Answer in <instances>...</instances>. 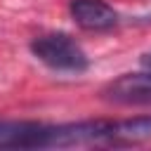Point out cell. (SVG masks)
I'll return each mask as SVG.
<instances>
[{
	"label": "cell",
	"instance_id": "cell-1",
	"mask_svg": "<svg viewBox=\"0 0 151 151\" xmlns=\"http://www.w3.org/2000/svg\"><path fill=\"white\" fill-rule=\"evenodd\" d=\"M31 52L50 68L66 73H83L90 66L85 50L66 33H47L31 42Z\"/></svg>",
	"mask_w": 151,
	"mask_h": 151
},
{
	"label": "cell",
	"instance_id": "cell-2",
	"mask_svg": "<svg viewBox=\"0 0 151 151\" xmlns=\"http://www.w3.org/2000/svg\"><path fill=\"white\" fill-rule=\"evenodd\" d=\"M101 97L123 106H146L151 104V71L123 73L101 87Z\"/></svg>",
	"mask_w": 151,
	"mask_h": 151
},
{
	"label": "cell",
	"instance_id": "cell-3",
	"mask_svg": "<svg viewBox=\"0 0 151 151\" xmlns=\"http://www.w3.org/2000/svg\"><path fill=\"white\" fill-rule=\"evenodd\" d=\"M68 12L73 21L85 31H106L118 24V14L104 0H71Z\"/></svg>",
	"mask_w": 151,
	"mask_h": 151
},
{
	"label": "cell",
	"instance_id": "cell-4",
	"mask_svg": "<svg viewBox=\"0 0 151 151\" xmlns=\"http://www.w3.org/2000/svg\"><path fill=\"white\" fill-rule=\"evenodd\" d=\"M142 139H151V116L113 123L111 142H142Z\"/></svg>",
	"mask_w": 151,
	"mask_h": 151
},
{
	"label": "cell",
	"instance_id": "cell-5",
	"mask_svg": "<svg viewBox=\"0 0 151 151\" xmlns=\"http://www.w3.org/2000/svg\"><path fill=\"white\" fill-rule=\"evenodd\" d=\"M35 120H0V149H24Z\"/></svg>",
	"mask_w": 151,
	"mask_h": 151
},
{
	"label": "cell",
	"instance_id": "cell-6",
	"mask_svg": "<svg viewBox=\"0 0 151 151\" xmlns=\"http://www.w3.org/2000/svg\"><path fill=\"white\" fill-rule=\"evenodd\" d=\"M139 64H142V68H146V71H151V50H146V52H142V57H139Z\"/></svg>",
	"mask_w": 151,
	"mask_h": 151
}]
</instances>
